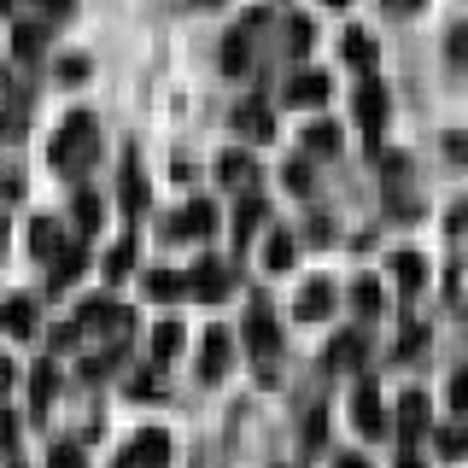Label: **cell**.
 Segmentation results:
<instances>
[{"mask_svg": "<svg viewBox=\"0 0 468 468\" xmlns=\"http://www.w3.org/2000/svg\"><path fill=\"white\" fill-rule=\"evenodd\" d=\"M88 153H94V117L77 112L65 129H58V141H53V165H58V170H77Z\"/></svg>", "mask_w": 468, "mask_h": 468, "instance_id": "cell-1", "label": "cell"}, {"mask_svg": "<svg viewBox=\"0 0 468 468\" xmlns=\"http://www.w3.org/2000/svg\"><path fill=\"white\" fill-rule=\"evenodd\" d=\"M351 421H357L363 433H380V428H387V416H380V392H375V380H357V387H351Z\"/></svg>", "mask_w": 468, "mask_h": 468, "instance_id": "cell-2", "label": "cell"}, {"mask_svg": "<svg viewBox=\"0 0 468 468\" xmlns=\"http://www.w3.org/2000/svg\"><path fill=\"white\" fill-rule=\"evenodd\" d=\"M211 229H217V205H211V199L182 205V211H176V223H170V234H182V240H194V234H211Z\"/></svg>", "mask_w": 468, "mask_h": 468, "instance_id": "cell-3", "label": "cell"}, {"mask_svg": "<svg viewBox=\"0 0 468 468\" xmlns=\"http://www.w3.org/2000/svg\"><path fill=\"white\" fill-rule=\"evenodd\" d=\"M246 351H258V357H275V351H282V328L270 322V311L246 316Z\"/></svg>", "mask_w": 468, "mask_h": 468, "instance_id": "cell-4", "label": "cell"}, {"mask_svg": "<svg viewBox=\"0 0 468 468\" xmlns=\"http://www.w3.org/2000/svg\"><path fill=\"white\" fill-rule=\"evenodd\" d=\"M229 351H234V340H229L223 328H211V334H205V346H199V375L205 380L229 375Z\"/></svg>", "mask_w": 468, "mask_h": 468, "instance_id": "cell-5", "label": "cell"}, {"mask_svg": "<svg viewBox=\"0 0 468 468\" xmlns=\"http://www.w3.org/2000/svg\"><path fill=\"white\" fill-rule=\"evenodd\" d=\"M229 270H223V263H211V258H205L199 263V270H194V282H187V292H194V299H229Z\"/></svg>", "mask_w": 468, "mask_h": 468, "instance_id": "cell-6", "label": "cell"}, {"mask_svg": "<svg viewBox=\"0 0 468 468\" xmlns=\"http://www.w3.org/2000/svg\"><path fill=\"white\" fill-rule=\"evenodd\" d=\"M357 123L369 129V135L387 123V88H380V82H363L357 88Z\"/></svg>", "mask_w": 468, "mask_h": 468, "instance_id": "cell-7", "label": "cell"}, {"mask_svg": "<svg viewBox=\"0 0 468 468\" xmlns=\"http://www.w3.org/2000/svg\"><path fill=\"white\" fill-rule=\"evenodd\" d=\"M0 328H6L12 340H29V334H36V304H29V299H6V304H0Z\"/></svg>", "mask_w": 468, "mask_h": 468, "instance_id": "cell-8", "label": "cell"}, {"mask_svg": "<svg viewBox=\"0 0 468 468\" xmlns=\"http://www.w3.org/2000/svg\"><path fill=\"white\" fill-rule=\"evenodd\" d=\"M328 100V77L322 70H304V77L287 82V106H322Z\"/></svg>", "mask_w": 468, "mask_h": 468, "instance_id": "cell-9", "label": "cell"}, {"mask_svg": "<svg viewBox=\"0 0 468 468\" xmlns=\"http://www.w3.org/2000/svg\"><path fill=\"white\" fill-rule=\"evenodd\" d=\"M234 129H240V135H252V141H270L275 135L270 112H263L258 100H240V106H234Z\"/></svg>", "mask_w": 468, "mask_h": 468, "instance_id": "cell-10", "label": "cell"}, {"mask_svg": "<svg viewBox=\"0 0 468 468\" xmlns=\"http://www.w3.org/2000/svg\"><path fill=\"white\" fill-rule=\"evenodd\" d=\"M328 311H334V287H328V282H304V287H299V316H304V322H322Z\"/></svg>", "mask_w": 468, "mask_h": 468, "instance_id": "cell-11", "label": "cell"}, {"mask_svg": "<svg viewBox=\"0 0 468 468\" xmlns=\"http://www.w3.org/2000/svg\"><path fill=\"white\" fill-rule=\"evenodd\" d=\"M340 58L351 70H369L375 65V41L363 36V29H346V36H340Z\"/></svg>", "mask_w": 468, "mask_h": 468, "instance_id": "cell-12", "label": "cell"}, {"mask_svg": "<svg viewBox=\"0 0 468 468\" xmlns=\"http://www.w3.org/2000/svg\"><path fill=\"white\" fill-rule=\"evenodd\" d=\"M129 457H135L141 468H165V457H170V439L158 433V428H146V433L135 439V451H129Z\"/></svg>", "mask_w": 468, "mask_h": 468, "instance_id": "cell-13", "label": "cell"}, {"mask_svg": "<svg viewBox=\"0 0 468 468\" xmlns=\"http://www.w3.org/2000/svg\"><path fill=\"white\" fill-rule=\"evenodd\" d=\"M29 252H36V258H58V252H65V234H58V223H48V217H41V223H29Z\"/></svg>", "mask_w": 468, "mask_h": 468, "instance_id": "cell-14", "label": "cell"}, {"mask_svg": "<svg viewBox=\"0 0 468 468\" xmlns=\"http://www.w3.org/2000/svg\"><path fill=\"white\" fill-rule=\"evenodd\" d=\"M392 275H399V287H421L428 282V258L421 252H392Z\"/></svg>", "mask_w": 468, "mask_h": 468, "instance_id": "cell-15", "label": "cell"}, {"mask_svg": "<svg viewBox=\"0 0 468 468\" xmlns=\"http://www.w3.org/2000/svg\"><path fill=\"white\" fill-rule=\"evenodd\" d=\"M399 428L404 433H421V428H428V399H421V392H404V399H399Z\"/></svg>", "mask_w": 468, "mask_h": 468, "instance_id": "cell-16", "label": "cell"}, {"mask_svg": "<svg viewBox=\"0 0 468 468\" xmlns=\"http://www.w3.org/2000/svg\"><path fill=\"white\" fill-rule=\"evenodd\" d=\"M53 392H58V369H53V363H41V369L29 375V404L48 410V404H53Z\"/></svg>", "mask_w": 468, "mask_h": 468, "instance_id": "cell-17", "label": "cell"}, {"mask_svg": "<svg viewBox=\"0 0 468 468\" xmlns=\"http://www.w3.org/2000/svg\"><path fill=\"white\" fill-rule=\"evenodd\" d=\"M146 292H153V299H182L187 282L176 270H153V275H146Z\"/></svg>", "mask_w": 468, "mask_h": 468, "instance_id": "cell-18", "label": "cell"}, {"mask_svg": "<svg viewBox=\"0 0 468 468\" xmlns=\"http://www.w3.org/2000/svg\"><path fill=\"white\" fill-rule=\"evenodd\" d=\"M82 275V246H65V252L53 258V287H65V282H77Z\"/></svg>", "mask_w": 468, "mask_h": 468, "instance_id": "cell-19", "label": "cell"}, {"mask_svg": "<svg viewBox=\"0 0 468 468\" xmlns=\"http://www.w3.org/2000/svg\"><path fill=\"white\" fill-rule=\"evenodd\" d=\"M263 223V199H252V194H246L240 199V211H234V234H240V240H252V229Z\"/></svg>", "mask_w": 468, "mask_h": 468, "instance_id": "cell-20", "label": "cell"}, {"mask_svg": "<svg viewBox=\"0 0 468 468\" xmlns=\"http://www.w3.org/2000/svg\"><path fill=\"white\" fill-rule=\"evenodd\" d=\"M176 351H182V328H176V322H158L153 328V357L165 363V357H176Z\"/></svg>", "mask_w": 468, "mask_h": 468, "instance_id": "cell-21", "label": "cell"}, {"mask_svg": "<svg viewBox=\"0 0 468 468\" xmlns=\"http://www.w3.org/2000/svg\"><path fill=\"white\" fill-rule=\"evenodd\" d=\"M351 304H357V316H375L380 311V287L369 282V275H357V282H351Z\"/></svg>", "mask_w": 468, "mask_h": 468, "instance_id": "cell-22", "label": "cell"}, {"mask_svg": "<svg viewBox=\"0 0 468 468\" xmlns=\"http://www.w3.org/2000/svg\"><path fill=\"white\" fill-rule=\"evenodd\" d=\"M263 263H270V270H287V263H292V234L275 229V234H270V246H263Z\"/></svg>", "mask_w": 468, "mask_h": 468, "instance_id": "cell-23", "label": "cell"}, {"mask_svg": "<svg viewBox=\"0 0 468 468\" xmlns=\"http://www.w3.org/2000/svg\"><path fill=\"white\" fill-rule=\"evenodd\" d=\"M41 41H48V29L41 24H18V36H12V48H18V58H36Z\"/></svg>", "mask_w": 468, "mask_h": 468, "instance_id": "cell-24", "label": "cell"}, {"mask_svg": "<svg viewBox=\"0 0 468 468\" xmlns=\"http://www.w3.org/2000/svg\"><path fill=\"white\" fill-rule=\"evenodd\" d=\"M304 146H311V153H334V146H340V129H334V123H311V129H304Z\"/></svg>", "mask_w": 468, "mask_h": 468, "instance_id": "cell-25", "label": "cell"}, {"mask_svg": "<svg viewBox=\"0 0 468 468\" xmlns=\"http://www.w3.org/2000/svg\"><path fill=\"white\" fill-rule=\"evenodd\" d=\"M217 176H223V182H246V176H252V158H246V153H223V158H217Z\"/></svg>", "mask_w": 468, "mask_h": 468, "instance_id": "cell-26", "label": "cell"}, {"mask_svg": "<svg viewBox=\"0 0 468 468\" xmlns=\"http://www.w3.org/2000/svg\"><path fill=\"white\" fill-rule=\"evenodd\" d=\"M129 263H135V240H117L112 252H106V275L117 282V275H129Z\"/></svg>", "mask_w": 468, "mask_h": 468, "instance_id": "cell-27", "label": "cell"}, {"mask_svg": "<svg viewBox=\"0 0 468 468\" xmlns=\"http://www.w3.org/2000/svg\"><path fill=\"white\" fill-rule=\"evenodd\" d=\"M246 65H252V53H246V41H240V36H229V41H223V70H234V77H240Z\"/></svg>", "mask_w": 468, "mask_h": 468, "instance_id": "cell-28", "label": "cell"}, {"mask_svg": "<svg viewBox=\"0 0 468 468\" xmlns=\"http://www.w3.org/2000/svg\"><path fill=\"white\" fill-rule=\"evenodd\" d=\"M357 357H363V340H357V334H340L334 351H328V363H357Z\"/></svg>", "mask_w": 468, "mask_h": 468, "instance_id": "cell-29", "label": "cell"}, {"mask_svg": "<svg viewBox=\"0 0 468 468\" xmlns=\"http://www.w3.org/2000/svg\"><path fill=\"white\" fill-rule=\"evenodd\" d=\"M445 58L468 70V24H457V29H451V41H445Z\"/></svg>", "mask_w": 468, "mask_h": 468, "instance_id": "cell-30", "label": "cell"}, {"mask_svg": "<svg viewBox=\"0 0 468 468\" xmlns=\"http://www.w3.org/2000/svg\"><path fill=\"white\" fill-rule=\"evenodd\" d=\"M445 404L457 410V416H468V375H463V369L451 375V387H445Z\"/></svg>", "mask_w": 468, "mask_h": 468, "instance_id": "cell-31", "label": "cell"}, {"mask_svg": "<svg viewBox=\"0 0 468 468\" xmlns=\"http://www.w3.org/2000/svg\"><path fill=\"white\" fill-rule=\"evenodd\" d=\"M123 205H129V211H141V205H146V187H141V176H135V170L123 176Z\"/></svg>", "mask_w": 468, "mask_h": 468, "instance_id": "cell-32", "label": "cell"}, {"mask_svg": "<svg viewBox=\"0 0 468 468\" xmlns=\"http://www.w3.org/2000/svg\"><path fill=\"white\" fill-rule=\"evenodd\" d=\"M77 223H82V229L100 223V199H94V194H77Z\"/></svg>", "mask_w": 468, "mask_h": 468, "instance_id": "cell-33", "label": "cell"}, {"mask_svg": "<svg viewBox=\"0 0 468 468\" xmlns=\"http://www.w3.org/2000/svg\"><path fill=\"white\" fill-rule=\"evenodd\" d=\"M282 182L292 187V194H311V170H304V165H287V176H282Z\"/></svg>", "mask_w": 468, "mask_h": 468, "instance_id": "cell-34", "label": "cell"}, {"mask_svg": "<svg viewBox=\"0 0 468 468\" xmlns=\"http://www.w3.org/2000/svg\"><path fill=\"white\" fill-rule=\"evenodd\" d=\"M445 158H451V165H468V141L451 135V141H445Z\"/></svg>", "mask_w": 468, "mask_h": 468, "instance_id": "cell-35", "label": "cell"}, {"mask_svg": "<svg viewBox=\"0 0 468 468\" xmlns=\"http://www.w3.org/2000/svg\"><path fill=\"white\" fill-rule=\"evenodd\" d=\"M53 468H82V457H77L70 445H58V451H53Z\"/></svg>", "mask_w": 468, "mask_h": 468, "instance_id": "cell-36", "label": "cell"}, {"mask_svg": "<svg viewBox=\"0 0 468 468\" xmlns=\"http://www.w3.org/2000/svg\"><path fill=\"white\" fill-rule=\"evenodd\" d=\"M36 6H41V12H53V18H65V12L77 6V0H36Z\"/></svg>", "mask_w": 468, "mask_h": 468, "instance_id": "cell-37", "label": "cell"}, {"mask_svg": "<svg viewBox=\"0 0 468 468\" xmlns=\"http://www.w3.org/2000/svg\"><path fill=\"white\" fill-rule=\"evenodd\" d=\"M6 387H12V363L0 357V392H6Z\"/></svg>", "mask_w": 468, "mask_h": 468, "instance_id": "cell-38", "label": "cell"}, {"mask_svg": "<svg viewBox=\"0 0 468 468\" xmlns=\"http://www.w3.org/2000/svg\"><path fill=\"white\" fill-rule=\"evenodd\" d=\"M387 6H392V12H416L421 0H387Z\"/></svg>", "mask_w": 468, "mask_h": 468, "instance_id": "cell-39", "label": "cell"}, {"mask_svg": "<svg viewBox=\"0 0 468 468\" xmlns=\"http://www.w3.org/2000/svg\"><path fill=\"white\" fill-rule=\"evenodd\" d=\"M334 468H369V463H363V457H340V463H334Z\"/></svg>", "mask_w": 468, "mask_h": 468, "instance_id": "cell-40", "label": "cell"}, {"mask_svg": "<svg viewBox=\"0 0 468 468\" xmlns=\"http://www.w3.org/2000/svg\"><path fill=\"white\" fill-rule=\"evenodd\" d=\"M0 445H12V421L6 416H0Z\"/></svg>", "mask_w": 468, "mask_h": 468, "instance_id": "cell-41", "label": "cell"}, {"mask_svg": "<svg viewBox=\"0 0 468 468\" xmlns=\"http://www.w3.org/2000/svg\"><path fill=\"white\" fill-rule=\"evenodd\" d=\"M322 6H351V0H322Z\"/></svg>", "mask_w": 468, "mask_h": 468, "instance_id": "cell-42", "label": "cell"}, {"mask_svg": "<svg viewBox=\"0 0 468 468\" xmlns=\"http://www.w3.org/2000/svg\"><path fill=\"white\" fill-rule=\"evenodd\" d=\"M404 468H421V463H416V457H404Z\"/></svg>", "mask_w": 468, "mask_h": 468, "instance_id": "cell-43", "label": "cell"}, {"mask_svg": "<svg viewBox=\"0 0 468 468\" xmlns=\"http://www.w3.org/2000/svg\"><path fill=\"white\" fill-rule=\"evenodd\" d=\"M6 6H12V0H0V12H6Z\"/></svg>", "mask_w": 468, "mask_h": 468, "instance_id": "cell-44", "label": "cell"}]
</instances>
